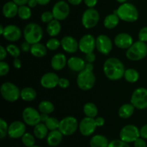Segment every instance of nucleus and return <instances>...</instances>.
Segmentation results:
<instances>
[{
	"instance_id": "e433bc0d",
	"label": "nucleus",
	"mask_w": 147,
	"mask_h": 147,
	"mask_svg": "<svg viewBox=\"0 0 147 147\" xmlns=\"http://www.w3.org/2000/svg\"><path fill=\"white\" fill-rule=\"evenodd\" d=\"M45 123L50 131L57 130L59 129V126H60V121L54 117H49V119L46 121Z\"/></svg>"
},
{
	"instance_id": "a19ab883",
	"label": "nucleus",
	"mask_w": 147,
	"mask_h": 147,
	"mask_svg": "<svg viewBox=\"0 0 147 147\" xmlns=\"http://www.w3.org/2000/svg\"><path fill=\"white\" fill-rule=\"evenodd\" d=\"M54 16H53V14L52 11H44V12L41 15V20L42 22L44 23H47L48 24L49 22L52 21V20H54Z\"/></svg>"
},
{
	"instance_id": "4c0bfd02",
	"label": "nucleus",
	"mask_w": 147,
	"mask_h": 147,
	"mask_svg": "<svg viewBox=\"0 0 147 147\" xmlns=\"http://www.w3.org/2000/svg\"><path fill=\"white\" fill-rule=\"evenodd\" d=\"M6 49L7 50V53L14 58H17L20 55V53H21V50L17 46H16L15 45H9L7 46Z\"/></svg>"
},
{
	"instance_id": "ddd939ff",
	"label": "nucleus",
	"mask_w": 147,
	"mask_h": 147,
	"mask_svg": "<svg viewBox=\"0 0 147 147\" xmlns=\"http://www.w3.org/2000/svg\"><path fill=\"white\" fill-rule=\"evenodd\" d=\"M96 48L98 51L103 55H109L113 49V43L109 36L100 34L96 38Z\"/></svg>"
},
{
	"instance_id": "3c124183",
	"label": "nucleus",
	"mask_w": 147,
	"mask_h": 147,
	"mask_svg": "<svg viewBox=\"0 0 147 147\" xmlns=\"http://www.w3.org/2000/svg\"><path fill=\"white\" fill-rule=\"evenodd\" d=\"M139 132H140V137L147 139V124H145L144 126H142L139 130Z\"/></svg>"
},
{
	"instance_id": "393cba45",
	"label": "nucleus",
	"mask_w": 147,
	"mask_h": 147,
	"mask_svg": "<svg viewBox=\"0 0 147 147\" xmlns=\"http://www.w3.org/2000/svg\"><path fill=\"white\" fill-rule=\"evenodd\" d=\"M47 47L40 42L31 45L30 53L35 57H43L47 55Z\"/></svg>"
},
{
	"instance_id": "37998d69",
	"label": "nucleus",
	"mask_w": 147,
	"mask_h": 147,
	"mask_svg": "<svg viewBox=\"0 0 147 147\" xmlns=\"http://www.w3.org/2000/svg\"><path fill=\"white\" fill-rule=\"evenodd\" d=\"M9 72V65L4 60L0 62V76H4Z\"/></svg>"
},
{
	"instance_id": "423d86ee",
	"label": "nucleus",
	"mask_w": 147,
	"mask_h": 147,
	"mask_svg": "<svg viewBox=\"0 0 147 147\" xmlns=\"http://www.w3.org/2000/svg\"><path fill=\"white\" fill-rule=\"evenodd\" d=\"M1 95L4 100L9 102H15L20 98L21 91L16 85L10 82L4 83L0 89Z\"/></svg>"
},
{
	"instance_id": "6e6d98bb",
	"label": "nucleus",
	"mask_w": 147,
	"mask_h": 147,
	"mask_svg": "<svg viewBox=\"0 0 147 147\" xmlns=\"http://www.w3.org/2000/svg\"><path fill=\"white\" fill-rule=\"evenodd\" d=\"M37 4H38V2L37 0H29L28 3H27V6H29L30 8H34Z\"/></svg>"
},
{
	"instance_id": "6e6552de",
	"label": "nucleus",
	"mask_w": 147,
	"mask_h": 147,
	"mask_svg": "<svg viewBox=\"0 0 147 147\" xmlns=\"http://www.w3.org/2000/svg\"><path fill=\"white\" fill-rule=\"evenodd\" d=\"M78 126V123L76 118L67 116L60 121L58 129L64 136H70L77 131Z\"/></svg>"
},
{
	"instance_id": "9b49d317",
	"label": "nucleus",
	"mask_w": 147,
	"mask_h": 147,
	"mask_svg": "<svg viewBox=\"0 0 147 147\" xmlns=\"http://www.w3.org/2000/svg\"><path fill=\"white\" fill-rule=\"evenodd\" d=\"M54 18L62 21L67 18L70 14V6L65 1H59L55 4L52 9Z\"/></svg>"
},
{
	"instance_id": "0eeeda50",
	"label": "nucleus",
	"mask_w": 147,
	"mask_h": 147,
	"mask_svg": "<svg viewBox=\"0 0 147 147\" xmlns=\"http://www.w3.org/2000/svg\"><path fill=\"white\" fill-rule=\"evenodd\" d=\"M131 103L139 110L147 109V89L145 88H138L132 93Z\"/></svg>"
},
{
	"instance_id": "c03bdc74",
	"label": "nucleus",
	"mask_w": 147,
	"mask_h": 147,
	"mask_svg": "<svg viewBox=\"0 0 147 147\" xmlns=\"http://www.w3.org/2000/svg\"><path fill=\"white\" fill-rule=\"evenodd\" d=\"M139 40L140 41L144 42H147V26L146 27H142L140 30L139 32Z\"/></svg>"
},
{
	"instance_id": "2eb2a0df",
	"label": "nucleus",
	"mask_w": 147,
	"mask_h": 147,
	"mask_svg": "<svg viewBox=\"0 0 147 147\" xmlns=\"http://www.w3.org/2000/svg\"><path fill=\"white\" fill-rule=\"evenodd\" d=\"M96 47V38L91 34L83 36L79 41V50L85 54L93 52Z\"/></svg>"
},
{
	"instance_id": "5701e85b",
	"label": "nucleus",
	"mask_w": 147,
	"mask_h": 147,
	"mask_svg": "<svg viewBox=\"0 0 147 147\" xmlns=\"http://www.w3.org/2000/svg\"><path fill=\"white\" fill-rule=\"evenodd\" d=\"M19 6L14 1H8L3 6L2 13L6 18L11 19L18 14Z\"/></svg>"
},
{
	"instance_id": "09e8293b",
	"label": "nucleus",
	"mask_w": 147,
	"mask_h": 147,
	"mask_svg": "<svg viewBox=\"0 0 147 147\" xmlns=\"http://www.w3.org/2000/svg\"><path fill=\"white\" fill-rule=\"evenodd\" d=\"M7 53H7V49H6L4 46H0V60H1V61L4 60V59L7 57Z\"/></svg>"
},
{
	"instance_id": "a18cd8bd",
	"label": "nucleus",
	"mask_w": 147,
	"mask_h": 147,
	"mask_svg": "<svg viewBox=\"0 0 147 147\" xmlns=\"http://www.w3.org/2000/svg\"><path fill=\"white\" fill-rule=\"evenodd\" d=\"M58 86L62 88H67L70 86V81L65 78H62L59 80Z\"/></svg>"
},
{
	"instance_id": "f3484780",
	"label": "nucleus",
	"mask_w": 147,
	"mask_h": 147,
	"mask_svg": "<svg viewBox=\"0 0 147 147\" xmlns=\"http://www.w3.org/2000/svg\"><path fill=\"white\" fill-rule=\"evenodd\" d=\"M21 30L17 26L14 24H9L4 27L3 37L9 42H16L20 40L22 37Z\"/></svg>"
},
{
	"instance_id": "5fc2aeb1",
	"label": "nucleus",
	"mask_w": 147,
	"mask_h": 147,
	"mask_svg": "<svg viewBox=\"0 0 147 147\" xmlns=\"http://www.w3.org/2000/svg\"><path fill=\"white\" fill-rule=\"evenodd\" d=\"M13 65H14V67L17 69L21 68L22 67V62L20 59L17 57V58H15L14 60V62H13Z\"/></svg>"
},
{
	"instance_id": "864d4df0",
	"label": "nucleus",
	"mask_w": 147,
	"mask_h": 147,
	"mask_svg": "<svg viewBox=\"0 0 147 147\" xmlns=\"http://www.w3.org/2000/svg\"><path fill=\"white\" fill-rule=\"evenodd\" d=\"M96 121V123L97 125V127H100L103 126L105 123V119L103 117H96L95 119Z\"/></svg>"
},
{
	"instance_id": "49530a36",
	"label": "nucleus",
	"mask_w": 147,
	"mask_h": 147,
	"mask_svg": "<svg viewBox=\"0 0 147 147\" xmlns=\"http://www.w3.org/2000/svg\"><path fill=\"white\" fill-rule=\"evenodd\" d=\"M134 147H146V143L144 139L139 137L134 142Z\"/></svg>"
},
{
	"instance_id": "7c9ffc66",
	"label": "nucleus",
	"mask_w": 147,
	"mask_h": 147,
	"mask_svg": "<svg viewBox=\"0 0 147 147\" xmlns=\"http://www.w3.org/2000/svg\"><path fill=\"white\" fill-rule=\"evenodd\" d=\"M49 129L46 126L45 123H39L38 124L36 125L34 128V135L36 138L39 139H43L47 136V132Z\"/></svg>"
},
{
	"instance_id": "7ed1b4c3",
	"label": "nucleus",
	"mask_w": 147,
	"mask_h": 147,
	"mask_svg": "<svg viewBox=\"0 0 147 147\" xmlns=\"http://www.w3.org/2000/svg\"><path fill=\"white\" fill-rule=\"evenodd\" d=\"M126 56L129 60L132 61H138L145 58L147 56L146 43L140 40L134 42L133 45L127 49Z\"/></svg>"
},
{
	"instance_id": "bf43d9fd",
	"label": "nucleus",
	"mask_w": 147,
	"mask_h": 147,
	"mask_svg": "<svg viewBox=\"0 0 147 147\" xmlns=\"http://www.w3.org/2000/svg\"><path fill=\"white\" fill-rule=\"evenodd\" d=\"M67 1L69 2V4H72V5L78 6L81 4L83 0H67Z\"/></svg>"
},
{
	"instance_id": "4be33fe9",
	"label": "nucleus",
	"mask_w": 147,
	"mask_h": 147,
	"mask_svg": "<svg viewBox=\"0 0 147 147\" xmlns=\"http://www.w3.org/2000/svg\"><path fill=\"white\" fill-rule=\"evenodd\" d=\"M86 64V62L78 57H71L67 63L69 68L74 72H80L84 70Z\"/></svg>"
},
{
	"instance_id": "603ef678",
	"label": "nucleus",
	"mask_w": 147,
	"mask_h": 147,
	"mask_svg": "<svg viewBox=\"0 0 147 147\" xmlns=\"http://www.w3.org/2000/svg\"><path fill=\"white\" fill-rule=\"evenodd\" d=\"M83 1L88 8H94L98 3V0H83Z\"/></svg>"
},
{
	"instance_id": "58836bf2",
	"label": "nucleus",
	"mask_w": 147,
	"mask_h": 147,
	"mask_svg": "<svg viewBox=\"0 0 147 147\" xmlns=\"http://www.w3.org/2000/svg\"><path fill=\"white\" fill-rule=\"evenodd\" d=\"M61 46V42L56 38H51L46 43V47L50 50H55Z\"/></svg>"
},
{
	"instance_id": "72a5a7b5",
	"label": "nucleus",
	"mask_w": 147,
	"mask_h": 147,
	"mask_svg": "<svg viewBox=\"0 0 147 147\" xmlns=\"http://www.w3.org/2000/svg\"><path fill=\"white\" fill-rule=\"evenodd\" d=\"M39 111L41 113L50 114L52 113L55 110V106L53 103L49 100H42L38 106Z\"/></svg>"
},
{
	"instance_id": "79ce46f5",
	"label": "nucleus",
	"mask_w": 147,
	"mask_h": 147,
	"mask_svg": "<svg viewBox=\"0 0 147 147\" xmlns=\"http://www.w3.org/2000/svg\"><path fill=\"white\" fill-rule=\"evenodd\" d=\"M108 147H130L128 143L123 142L121 139H116L113 140L109 143Z\"/></svg>"
},
{
	"instance_id": "13d9d810",
	"label": "nucleus",
	"mask_w": 147,
	"mask_h": 147,
	"mask_svg": "<svg viewBox=\"0 0 147 147\" xmlns=\"http://www.w3.org/2000/svg\"><path fill=\"white\" fill-rule=\"evenodd\" d=\"M48 115L49 114H46V113H41V114H40V121H41V122L45 123L46 121H47V119H49V117H50Z\"/></svg>"
},
{
	"instance_id": "0e129e2a",
	"label": "nucleus",
	"mask_w": 147,
	"mask_h": 147,
	"mask_svg": "<svg viewBox=\"0 0 147 147\" xmlns=\"http://www.w3.org/2000/svg\"><path fill=\"white\" fill-rule=\"evenodd\" d=\"M117 1L121 4H123V3H126L127 1V0H117Z\"/></svg>"
},
{
	"instance_id": "de8ad7c7",
	"label": "nucleus",
	"mask_w": 147,
	"mask_h": 147,
	"mask_svg": "<svg viewBox=\"0 0 147 147\" xmlns=\"http://www.w3.org/2000/svg\"><path fill=\"white\" fill-rule=\"evenodd\" d=\"M96 55L93 53V52L86 54V60L88 63H93L96 60Z\"/></svg>"
},
{
	"instance_id": "f257e3e1",
	"label": "nucleus",
	"mask_w": 147,
	"mask_h": 147,
	"mask_svg": "<svg viewBox=\"0 0 147 147\" xmlns=\"http://www.w3.org/2000/svg\"><path fill=\"white\" fill-rule=\"evenodd\" d=\"M125 66L119 59L109 57L103 64V72L108 79L111 80H119L124 76Z\"/></svg>"
},
{
	"instance_id": "473e14b6",
	"label": "nucleus",
	"mask_w": 147,
	"mask_h": 147,
	"mask_svg": "<svg viewBox=\"0 0 147 147\" xmlns=\"http://www.w3.org/2000/svg\"><path fill=\"white\" fill-rule=\"evenodd\" d=\"M126 80L129 83H136L139 79V73L136 70L133 68L126 69L125 71L124 76Z\"/></svg>"
},
{
	"instance_id": "f704fd0d",
	"label": "nucleus",
	"mask_w": 147,
	"mask_h": 147,
	"mask_svg": "<svg viewBox=\"0 0 147 147\" xmlns=\"http://www.w3.org/2000/svg\"><path fill=\"white\" fill-rule=\"evenodd\" d=\"M18 17L23 20H27L31 17L32 11L29 6L22 5L19 6Z\"/></svg>"
},
{
	"instance_id": "f03ea898",
	"label": "nucleus",
	"mask_w": 147,
	"mask_h": 147,
	"mask_svg": "<svg viewBox=\"0 0 147 147\" xmlns=\"http://www.w3.org/2000/svg\"><path fill=\"white\" fill-rule=\"evenodd\" d=\"M113 13L117 14L121 20L127 22H134L139 19V10L136 6L131 3L121 4Z\"/></svg>"
},
{
	"instance_id": "cd10ccee",
	"label": "nucleus",
	"mask_w": 147,
	"mask_h": 147,
	"mask_svg": "<svg viewBox=\"0 0 147 147\" xmlns=\"http://www.w3.org/2000/svg\"><path fill=\"white\" fill-rule=\"evenodd\" d=\"M119 20H120V18L119 17V16L113 13V14H109L105 17L103 24L106 28L112 30L117 27L119 23Z\"/></svg>"
},
{
	"instance_id": "412c9836",
	"label": "nucleus",
	"mask_w": 147,
	"mask_h": 147,
	"mask_svg": "<svg viewBox=\"0 0 147 147\" xmlns=\"http://www.w3.org/2000/svg\"><path fill=\"white\" fill-rule=\"evenodd\" d=\"M67 63L65 55L63 53H57L51 59V66L55 70H61Z\"/></svg>"
},
{
	"instance_id": "bb28decb",
	"label": "nucleus",
	"mask_w": 147,
	"mask_h": 147,
	"mask_svg": "<svg viewBox=\"0 0 147 147\" xmlns=\"http://www.w3.org/2000/svg\"><path fill=\"white\" fill-rule=\"evenodd\" d=\"M135 107L131 103H126L119 108V116L121 119H126L130 118L134 112Z\"/></svg>"
},
{
	"instance_id": "2f4dec72",
	"label": "nucleus",
	"mask_w": 147,
	"mask_h": 147,
	"mask_svg": "<svg viewBox=\"0 0 147 147\" xmlns=\"http://www.w3.org/2000/svg\"><path fill=\"white\" fill-rule=\"evenodd\" d=\"M83 112L86 116L90 118H96L98 115V108L93 103L91 102H88V103H86L83 106Z\"/></svg>"
},
{
	"instance_id": "052dcab7",
	"label": "nucleus",
	"mask_w": 147,
	"mask_h": 147,
	"mask_svg": "<svg viewBox=\"0 0 147 147\" xmlns=\"http://www.w3.org/2000/svg\"><path fill=\"white\" fill-rule=\"evenodd\" d=\"M37 2H38V4L42 6H45V5H47L50 3V0H37Z\"/></svg>"
},
{
	"instance_id": "f8f14e48",
	"label": "nucleus",
	"mask_w": 147,
	"mask_h": 147,
	"mask_svg": "<svg viewBox=\"0 0 147 147\" xmlns=\"http://www.w3.org/2000/svg\"><path fill=\"white\" fill-rule=\"evenodd\" d=\"M22 119L24 123L30 126H35L41 122L40 113L32 107H27L22 112Z\"/></svg>"
},
{
	"instance_id": "b1692460",
	"label": "nucleus",
	"mask_w": 147,
	"mask_h": 147,
	"mask_svg": "<svg viewBox=\"0 0 147 147\" xmlns=\"http://www.w3.org/2000/svg\"><path fill=\"white\" fill-rule=\"evenodd\" d=\"M63 136L64 135L59 131V129L51 131L47 136V144L50 146H57L62 142Z\"/></svg>"
},
{
	"instance_id": "c85d7f7f",
	"label": "nucleus",
	"mask_w": 147,
	"mask_h": 147,
	"mask_svg": "<svg viewBox=\"0 0 147 147\" xmlns=\"http://www.w3.org/2000/svg\"><path fill=\"white\" fill-rule=\"evenodd\" d=\"M37 97V93L34 88L27 87L23 88L20 93V98L26 102H31Z\"/></svg>"
},
{
	"instance_id": "8fccbe9b",
	"label": "nucleus",
	"mask_w": 147,
	"mask_h": 147,
	"mask_svg": "<svg viewBox=\"0 0 147 147\" xmlns=\"http://www.w3.org/2000/svg\"><path fill=\"white\" fill-rule=\"evenodd\" d=\"M31 44H30L29 42H27V41L24 42L21 44V50L22 51L24 52V53H27V52L30 51V49H31Z\"/></svg>"
},
{
	"instance_id": "c756f323",
	"label": "nucleus",
	"mask_w": 147,
	"mask_h": 147,
	"mask_svg": "<svg viewBox=\"0 0 147 147\" xmlns=\"http://www.w3.org/2000/svg\"><path fill=\"white\" fill-rule=\"evenodd\" d=\"M109 144L107 138L103 135H96L90 141V147H108Z\"/></svg>"
},
{
	"instance_id": "1a4fd4ad",
	"label": "nucleus",
	"mask_w": 147,
	"mask_h": 147,
	"mask_svg": "<svg viewBox=\"0 0 147 147\" xmlns=\"http://www.w3.org/2000/svg\"><path fill=\"white\" fill-rule=\"evenodd\" d=\"M100 19L99 13L96 9L88 8L82 16V24L86 29H92L98 24Z\"/></svg>"
},
{
	"instance_id": "6ab92c4d",
	"label": "nucleus",
	"mask_w": 147,
	"mask_h": 147,
	"mask_svg": "<svg viewBox=\"0 0 147 147\" xmlns=\"http://www.w3.org/2000/svg\"><path fill=\"white\" fill-rule=\"evenodd\" d=\"M114 43L120 49H129L133 45V37L128 33L122 32L115 37Z\"/></svg>"
},
{
	"instance_id": "ea45409f",
	"label": "nucleus",
	"mask_w": 147,
	"mask_h": 147,
	"mask_svg": "<svg viewBox=\"0 0 147 147\" xmlns=\"http://www.w3.org/2000/svg\"><path fill=\"white\" fill-rule=\"evenodd\" d=\"M9 126L6 121L3 119H0V139H3L8 134Z\"/></svg>"
},
{
	"instance_id": "9d476101",
	"label": "nucleus",
	"mask_w": 147,
	"mask_h": 147,
	"mask_svg": "<svg viewBox=\"0 0 147 147\" xmlns=\"http://www.w3.org/2000/svg\"><path fill=\"white\" fill-rule=\"evenodd\" d=\"M139 137V129L134 125H126L122 128L120 131V139L126 143L134 142Z\"/></svg>"
},
{
	"instance_id": "680f3d73",
	"label": "nucleus",
	"mask_w": 147,
	"mask_h": 147,
	"mask_svg": "<svg viewBox=\"0 0 147 147\" xmlns=\"http://www.w3.org/2000/svg\"><path fill=\"white\" fill-rule=\"evenodd\" d=\"M85 69H86V70H91V71H93V63H86V67H85Z\"/></svg>"
},
{
	"instance_id": "dca6fc26",
	"label": "nucleus",
	"mask_w": 147,
	"mask_h": 147,
	"mask_svg": "<svg viewBox=\"0 0 147 147\" xmlns=\"http://www.w3.org/2000/svg\"><path fill=\"white\" fill-rule=\"evenodd\" d=\"M25 124L20 121H16L9 126L8 135L12 139H19L22 137L23 135L25 134Z\"/></svg>"
},
{
	"instance_id": "a211bd4d",
	"label": "nucleus",
	"mask_w": 147,
	"mask_h": 147,
	"mask_svg": "<svg viewBox=\"0 0 147 147\" xmlns=\"http://www.w3.org/2000/svg\"><path fill=\"white\" fill-rule=\"evenodd\" d=\"M60 78L55 73H47L43 75L40 79V84L43 88L52 89L58 86Z\"/></svg>"
},
{
	"instance_id": "39448f33",
	"label": "nucleus",
	"mask_w": 147,
	"mask_h": 147,
	"mask_svg": "<svg viewBox=\"0 0 147 147\" xmlns=\"http://www.w3.org/2000/svg\"><path fill=\"white\" fill-rule=\"evenodd\" d=\"M96 83V76L91 70L84 69L79 72L77 77V85L82 90H89Z\"/></svg>"
},
{
	"instance_id": "4468645a",
	"label": "nucleus",
	"mask_w": 147,
	"mask_h": 147,
	"mask_svg": "<svg viewBox=\"0 0 147 147\" xmlns=\"http://www.w3.org/2000/svg\"><path fill=\"white\" fill-rule=\"evenodd\" d=\"M97 125L96 123V121L93 118L85 117L80 121L79 124V129L83 136H89L93 134L96 131Z\"/></svg>"
},
{
	"instance_id": "20e7f679",
	"label": "nucleus",
	"mask_w": 147,
	"mask_h": 147,
	"mask_svg": "<svg viewBox=\"0 0 147 147\" xmlns=\"http://www.w3.org/2000/svg\"><path fill=\"white\" fill-rule=\"evenodd\" d=\"M23 34L25 41L33 45L40 42L43 37V30L38 24L29 23L24 27Z\"/></svg>"
},
{
	"instance_id": "c9c22d12",
	"label": "nucleus",
	"mask_w": 147,
	"mask_h": 147,
	"mask_svg": "<svg viewBox=\"0 0 147 147\" xmlns=\"http://www.w3.org/2000/svg\"><path fill=\"white\" fill-rule=\"evenodd\" d=\"M23 144L27 147H32L35 144V139L33 135L30 133H25L22 137Z\"/></svg>"
},
{
	"instance_id": "e2e57ef3",
	"label": "nucleus",
	"mask_w": 147,
	"mask_h": 147,
	"mask_svg": "<svg viewBox=\"0 0 147 147\" xmlns=\"http://www.w3.org/2000/svg\"><path fill=\"white\" fill-rule=\"evenodd\" d=\"M4 27H3L2 25H1L0 26V34L2 35L3 33H4Z\"/></svg>"
},
{
	"instance_id": "a878e982",
	"label": "nucleus",
	"mask_w": 147,
	"mask_h": 147,
	"mask_svg": "<svg viewBox=\"0 0 147 147\" xmlns=\"http://www.w3.org/2000/svg\"><path fill=\"white\" fill-rule=\"evenodd\" d=\"M61 31V24L59 20L54 19L47 24V32L50 37H55L58 35Z\"/></svg>"
},
{
	"instance_id": "aec40b11",
	"label": "nucleus",
	"mask_w": 147,
	"mask_h": 147,
	"mask_svg": "<svg viewBox=\"0 0 147 147\" xmlns=\"http://www.w3.org/2000/svg\"><path fill=\"white\" fill-rule=\"evenodd\" d=\"M61 46L68 53H75L78 50L79 42L71 36H65L61 40Z\"/></svg>"
},
{
	"instance_id": "4d7b16f0",
	"label": "nucleus",
	"mask_w": 147,
	"mask_h": 147,
	"mask_svg": "<svg viewBox=\"0 0 147 147\" xmlns=\"http://www.w3.org/2000/svg\"><path fill=\"white\" fill-rule=\"evenodd\" d=\"M12 1H14V2H15L18 6H22L27 4L29 0H12Z\"/></svg>"
},
{
	"instance_id": "69168bd1",
	"label": "nucleus",
	"mask_w": 147,
	"mask_h": 147,
	"mask_svg": "<svg viewBox=\"0 0 147 147\" xmlns=\"http://www.w3.org/2000/svg\"><path fill=\"white\" fill-rule=\"evenodd\" d=\"M32 147H40V146H33Z\"/></svg>"
}]
</instances>
